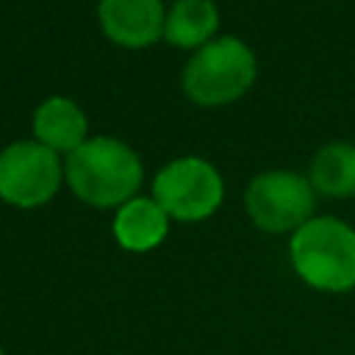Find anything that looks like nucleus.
Masks as SVG:
<instances>
[{"label": "nucleus", "instance_id": "obj_1", "mask_svg": "<svg viewBox=\"0 0 355 355\" xmlns=\"http://www.w3.org/2000/svg\"><path fill=\"white\" fill-rule=\"evenodd\" d=\"M291 266L311 288L341 294L355 288V230L336 216L308 219L288 244Z\"/></svg>", "mask_w": 355, "mask_h": 355}, {"label": "nucleus", "instance_id": "obj_2", "mask_svg": "<svg viewBox=\"0 0 355 355\" xmlns=\"http://www.w3.org/2000/svg\"><path fill=\"white\" fill-rule=\"evenodd\" d=\"M67 180L83 202L108 208L133 200L141 183V164L128 144L116 139H92L69 153Z\"/></svg>", "mask_w": 355, "mask_h": 355}, {"label": "nucleus", "instance_id": "obj_3", "mask_svg": "<svg viewBox=\"0 0 355 355\" xmlns=\"http://www.w3.org/2000/svg\"><path fill=\"white\" fill-rule=\"evenodd\" d=\"M255 78V58L239 39L205 44L183 72V89L194 103L222 105L241 97Z\"/></svg>", "mask_w": 355, "mask_h": 355}, {"label": "nucleus", "instance_id": "obj_4", "mask_svg": "<svg viewBox=\"0 0 355 355\" xmlns=\"http://www.w3.org/2000/svg\"><path fill=\"white\" fill-rule=\"evenodd\" d=\"M153 200L166 211V216L197 222L219 208L222 178L202 158H180L155 175Z\"/></svg>", "mask_w": 355, "mask_h": 355}, {"label": "nucleus", "instance_id": "obj_5", "mask_svg": "<svg viewBox=\"0 0 355 355\" xmlns=\"http://www.w3.org/2000/svg\"><path fill=\"white\" fill-rule=\"evenodd\" d=\"M247 214L266 233L297 230L311 219V183L294 172H263L247 189Z\"/></svg>", "mask_w": 355, "mask_h": 355}, {"label": "nucleus", "instance_id": "obj_6", "mask_svg": "<svg viewBox=\"0 0 355 355\" xmlns=\"http://www.w3.org/2000/svg\"><path fill=\"white\" fill-rule=\"evenodd\" d=\"M61 183V166L50 147L17 141L0 153V197L17 208L44 205Z\"/></svg>", "mask_w": 355, "mask_h": 355}, {"label": "nucleus", "instance_id": "obj_7", "mask_svg": "<svg viewBox=\"0 0 355 355\" xmlns=\"http://www.w3.org/2000/svg\"><path fill=\"white\" fill-rule=\"evenodd\" d=\"M100 22L108 39L125 47H147L164 33L161 0H100Z\"/></svg>", "mask_w": 355, "mask_h": 355}, {"label": "nucleus", "instance_id": "obj_8", "mask_svg": "<svg viewBox=\"0 0 355 355\" xmlns=\"http://www.w3.org/2000/svg\"><path fill=\"white\" fill-rule=\"evenodd\" d=\"M166 230H169L166 211L147 197H133L122 202L114 216V239L122 244V250L130 252L155 250L166 239Z\"/></svg>", "mask_w": 355, "mask_h": 355}, {"label": "nucleus", "instance_id": "obj_9", "mask_svg": "<svg viewBox=\"0 0 355 355\" xmlns=\"http://www.w3.org/2000/svg\"><path fill=\"white\" fill-rule=\"evenodd\" d=\"M33 130L44 147L55 150H78L86 136V116L83 111L67 100V97H53L36 108L33 116Z\"/></svg>", "mask_w": 355, "mask_h": 355}, {"label": "nucleus", "instance_id": "obj_10", "mask_svg": "<svg viewBox=\"0 0 355 355\" xmlns=\"http://www.w3.org/2000/svg\"><path fill=\"white\" fill-rule=\"evenodd\" d=\"M216 31V8L211 0H178L164 22V36L175 47L205 44Z\"/></svg>", "mask_w": 355, "mask_h": 355}, {"label": "nucleus", "instance_id": "obj_11", "mask_svg": "<svg viewBox=\"0 0 355 355\" xmlns=\"http://www.w3.org/2000/svg\"><path fill=\"white\" fill-rule=\"evenodd\" d=\"M311 186L327 197L355 194V147L327 144L311 161Z\"/></svg>", "mask_w": 355, "mask_h": 355}, {"label": "nucleus", "instance_id": "obj_12", "mask_svg": "<svg viewBox=\"0 0 355 355\" xmlns=\"http://www.w3.org/2000/svg\"><path fill=\"white\" fill-rule=\"evenodd\" d=\"M0 355H6V349H3V347H0Z\"/></svg>", "mask_w": 355, "mask_h": 355}]
</instances>
